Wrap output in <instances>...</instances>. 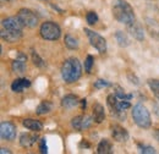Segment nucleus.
Listing matches in <instances>:
<instances>
[{"label":"nucleus","mask_w":159,"mask_h":154,"mask_svg":"<svg viewBox=\"0 0 159 154\" xmlns=\"http://www.w3.org/2000/svg\"><path fill=\"white\" fill-rule=\"evenodd\" d=\"M153 136H154V138L157 139L159 142V129H157V130H154V132H153Z\"/></svg>","instance_id":"obj_33"},{"label":"nucleus","mask_w":159,"mask_h":154,"mask_svg":"<svg viewBox=\"0 0 159 154\" xmlns=\"http://www.w3.org/2000/svg\"><path fill=\"white\" fill-rule=\"evenodd\" d=\"M115 39H116L118 44L122 48H126V47L130 45V39L127 37V34L122 31H116L115 32Z\"/></svg>","instance_id":"obj_21"},{"label":"nucleus","mask_w":159,"mask_h":154,"mask_svg":"<svg viewBox=\"0 0 159 154\" xmlns=\"http://www.w3.org/2000/svg\"><path fill=\"white\" fill-rule=\"evenodd\" d=\"M94 122V119L91 117V116L87 115H81V116H76L71 120V126L77 130V131H81V130H87L89 129Z\"/></svg>","instance_id":"obj_8"},{"label":"nucleus","mask_w":159,"mask_h":154,"mask_svg":"<svg viewBox=\"0 0 159 154\" xmlns=\"http://www.w3.org/2000/svg\"><path fill=\"white\" fill-rule=\"evenodd\" d=\"M111 12H113L114 19L126 26L136 21L135 11L126 0H114L113 6H111Z\"/></svg>","instance_id":"obj_1"},{"label":"nucleus","mask_w":159,"mask_h":154,"mask_svg":"<svg viewBox=\"0 0 159 154\" xmlns=\"http://www.w3.org/2000/svg\"><path fill=\"white\" fill-rule=\"evenodd\" d=\"M93 62H94V59L92 55H87V58L84 60V71L86 72H91V70H92V66H93Z\"/></svg>","instance_id":"obj_29"},{"label":"nucleus","mask_w":159,"mask_h":154,"mask_svg":"<svg viewBox=\"0 0 159 154\" xmlns=\"http://www.w3.org/2000/svg\"><path fill=\"white\" fill-rule=\"evenodd\" d=\"M31 57H32V61H33V64H34L37 67H40V69H43V67L45 66V62H44V60L40 58L39 54H38L36 50H33V49H32Z\"/></svg>","instance_id":"obj_26"},{"label":"nucleus","mask_w":159,"mask_h":154,"mask_svg":"<svg viewBox=\"0 0 159 154\" xmlns=\"http://www.w3.org/2000/svg\"><path fill=\"white\" fill-rule=\"evenodd\" d=\"M86 21H87V23L88 25H94L97 21H98V15H97V12H94V11H89L87 15H86Z\"/></svg>","instance_id":"obj_28"},{"label":"nucleus","mask_w":159,"mask_h":154,"mask_svg":"<svg viewBox=\"0 0 159 154\" xmlns=\"http://www.w3.org/2000/svg\"><path fill=\"white\" fill-rule=\"evenodd\" d=\"M132 119L135 124L141 129H149L152 125V119L148 109L143 104H136L132 108Z\"/></svg>","instance_id":"obj_3"},{"label":"nucleus","mask_w":159,"mask_h":154,"mask_svg":"<svg viewBox=\"0 0 159 154\" xmlns=\"http://www.w3.org/2000/svg\"><path fill=\"white\" fill-rule=\"evenodd\" d=\"M4 1H5V0H4ZM6 1H12V0H6Z\"/></svg>","instance_id":"obj_37"},{"label":"nucleus","mask_w":159,"mask_h":154,"mask_svg":"<svg viewBox=\"0 0 159 154\" xmlns=\"http://www.w3.org/2000/svg\"><path fill=\"white\" fill-rule=\"evenodd\" d=\"M93 119L97 124H102L105 119V111H104V106L99 103H94L93 104Z\"/></svg>","instance_id":"obj_18"},{"label":"nucleus","mask_w":159,"mask_h":154,"mask_svg":"<svg viewBox=\"0 0 159 154\" xmlns=\"http://www.w3.org/2000/svg\"><path fill=\"white\" fill-rule=\"evenodd\" d=\"M39 151H40V153H43V154L48 153V148H47V139H45V138H40Z\"/></svg>","instance_id":"obj_31"},{"label":"nucleus","mask_w":159,"mask_h":154,"mask_svg":"<svg viewBox=\"0 0 159 154\" xmlns=\"http://www.w3.org/2000/svg\"><path fill=\"white\" fill-rule=\"evenodd\" d=\"M137 148H139V153H143V154H154V153H157L156 148H154V147H152V146H147V144L139 143V144H137Z\"/></svg>","instance_id":"obj_27"},{"label":"nucleus","mask_w":159,"mask_h":154,"mask_svg":"<svg viewBox=\"0 0 159 154\" xmlns=\"http://www.w3.org/2000/svg\"><path fill=\"white\" fill-rule=\"evenodd\" d=\"M79 98L76 96H74V94H67V96H65L62 99H61V105H62V108H65V109H72V108H75V106H77L80 104Z\"/></svg>","instance_id":"obj_17"},{"label":"nucleus","mask_w":159,"mask_h":154,"mask_svg":"<svg viewBox=\"0 0 159 154\" xmlns=\"http://www.w3.org/2000/svg\"><path fill=\"white\" fill-rule=\"evenodd\" d=\"M127 78H129V81H130L131 83H134V84H136V86H139V77L136 76V75H134L132 72H129V74H127Z\"/></svg>","instance_id":"obj_32"},{"label":"nucleus","mask_w":159,"mask_h":154,"mask_svg":"<svg viewBox=\"0 0 159 154\" xmlns=\"http://www.w3.org/2000/svg\"><path fill=\"white\" fill-rule=\"evenodd\" d=\"M80 147H86V148H88V147H89V144H88L87 142H82V143L80 144Z\"/></svg>","instance_id":"obj_36"},{"label":"nucleus","mask_w":159,"mask_h":154,"mask_svg":"<svg viewBox=\"0 0 159 154\" xmlns=\"http://www.w3.org/2000/svg\"><path fill=\"white\" fill-rule=\"evenodd\" d=\"M109 86H111V84H110V82H108L107 79H97V81L94 82V88H97V89L107 88V87H109Z\"/></svg>","instance_id":"obj_30"},{"label":"nucleus","mask_w":159,"mask_h":154,"mask_svg":"<svg viewBox=\"0 0 159 154\" xmlns=\"http://www.w3.org/2000/svg\"><path fill=\"white\" fill-rule=\"evenodd\" d=\"M1 38L7 43H15L22 38V31L1 28Z\"/></svg>","instance_id":"obj_11"},{"label":"nucleus","mask_w":159,"mask_h":154,"mask_svg":"<svg viewBox=\"0 0 159 154\" xmlns=\"http://www.w3.org/2000/svg\"><path fill=\"white\" fill-rule=\"evenodd\" d=\"M111 136L116 142H126L129 139V132L126 131V129L121 127L119 125L111 126Z\"/></svg>","instance_id":"obj_13"},{"label":"nucleus","mask_w":159,"mask_h":154,"mask_svg":"<svg viewBox=\"0 0 159 154\" xmlns=\"http://www.w3.org/2000/svg\"><path fill=\"white\" fill-rule=\"evenodd\" d=\"M147 83H148V87L152 91V93L159 100V79L158 78H149L147 81Z\"/></svg>","instance_id":"obj_24"},{"label":"nucleus","mask_w":159,"mask_h":154,"mask_svg":"<svg viewBox=\"0 0 159 154\" xmlns=\"http://www.w3.org/2000/svg\"><path fill=\"white\" fill-rule=\"evenodd\" d=\"M83 31H84V33L87 34L91 45H92L94 49H97L100 54H104V53L107 52V40L103 38L99 33H97V32H94V31H92V29H89V28H84Z\"/></svg>","instance_id":"obj_5"},{"label":"nucleus","mask_w":159,"mask_h":154,"mask_svg":"<svg viewBox=\"0 0 159 154\" xmlns=\"http://www.w3.org/2000/svg\"><path fill=\"white\" fill-rule=\"evenodd\" d=\"M31 86V81L28 78H17L11 83V89L15 93H22L25 88H28Z\"/></svg>","instance_id":"obj_15"},{"label":"nucleus","mask_w":159,"mask_h":154,"mask_svg":"<svg viewBox=\"0 0 159 154\" xmlns=\"http://www.w3.org/2000/svg\"><path fill=\"white\" fill-rule=\"evenodd\" d=\"M0 153H1V154H5V153H11V151H10V149H7V148H4V147H2V148H1V149H0Z\"/></svg>","instance_id":"obj_34"},{"label":"nucleus","mask_w":159,"mask_h":154,"mask_svg":"<svg viewBox=\"0 0 159 154\" xmlns=\"http://www.w3.org/2000/svg\"><path fill=\"white\" fill-rule=\"evenodd\" d=\"M37 139H38V136L36 135V132L34 134H22L20 136V144L21 147L27 148V147L33 146L37 142Z\"/></svg>","instance_id":"obj_16"},{"label":"nucleus","mask_w":159,"mask_h":154,"mask_svg":"<svg viewBox=\"0 0 159 154\" xmlns=\"http://www.w3.org/2000/svg\"><path fill=\"white\" fill-rule=\"evenodd\" d=\"M1 27L2 28H7V29H17L22 31V28L25 27V25L22 23V21L19 19V16H12V17H7L1 21Z\"/></svg>","instance_id":"obj_12"},{"label":"nucleus","mask_w":159,"mask_h":154,"mask_svg":"<svg viewBox=\"0 0 159 154\" xmlns=\"http://www.w3.org/2000/svg\"><path fill=\"white\" fill-rule=\"evenodd\" d=\"M114 94L122 100H130L132 98V94H126L125 91L120 86H114Z\"/></svg>","instance_id":"obj_25"},{"label":"nucleus","mask_w":159,"mask_h":154,"mask_svg":"<svg viewBox=\"0 0 159 154\" xmlns=\"http://www.w3.org/2000/svg\"><path fill=\"white\" fill-rule=\"evenodd\" d=\"M17 135V129L16 125L12 124L11 121H2L0 124V136L2 139L6 141H14Z\"/></svg>","instance_id":"obj_6"},{"label":"nucleus","mask_w":159,"mask_h":154,"mask_svg":"<svg viewBox=\"0 0 159 154\" xmlns=\"http://www.w3.org/2000/svg\"><path fill=\"white\" fill-rule=\"evenodd\" d=\"M22 125L26 129H28L31 131H34V132H39V131H42V129H43L42 122L38 121V120H34V119H25L22 121Z\"/></svg>","instance_id":"obj_19"},{"label":"nucleus","mask_w":159,"mask_h":154,"mask_svg":"<svg viewBox=\"0 0 159 154\" xmlns=\"http://www.w3.org/2000/svg\"><path fill=\"white\" fill-rule=\"evenodd\" d=\"M26 60H27L26 55L22 54L20 52V53H19V57L11 62V69H12V71H14L15 74H17V75L25 74V71H26V69H27Z\"/></svg>","instance_id":"obj_10"},{"label":"nucleus","mask_w":159,"mask_h":154,"mask_svg":"<svg viewBox=\"0 0 159 154\" xmlns=\"http://www.w3.org/2000/svg\"><path fill=\"white\" fill-rule=\"evenodd\" d=\"M80 104H81V106L84 109V108H86V99H82V100L80 102Z\"/></svg>","instance_id":"obj_35"},{"label":"nucleus","mask_w":159,"mask_h":154,"mask_svg":"<svg viewBox=\"0 0 159 154\" xmlns=\"http://www.w3.org/2000/svg\"><path fill=\"white\" fill-rule=\"evenodd\" d=\"M107 102H108V106H109V109L111 110V114H113V115L116 116V117H119V119H121V120L126 117V115H125V110H121L119 106L120 99L115 96V94H110V96H108Z\"/></svg>","instance_id":"obj_9"},{"label":"nucleus","mask_w":159,"mask_h":154,"mask_svg":"<svg viewBox=\"0 0 159 154\" xmlns=\"http://www.w3.org/2000/svg\"><path fill=\"white\" fill-rule=\"evenodd\" d=\"M19 19L22 21V23L26 26V27H30V28H33L38 25V17L37 15L30 10V9H21L17 14Z\"/></svg>","instance_id":"obj_7"},{"label":"nucleus","mask_w":159,"mask_h":154,"mask_svg":"<svg viewBox=\"0 0 159 154\" xmlns=\"http://www.w3.org/2000/svg\"><path fill=\"white\" fill-rule=\"evenodd\" d=\"M39 33L42 38L45 40H58L61 36V29L59 25L53 21H47L42 23L39 28Z\"/></svg>","instance_id":"obj_4"},{"label":"nucleus","mask_w":159,"mask_h":154,"mask_svg":"<svg viewBox=\"0 0 159 154\" xmlns=\"http://www.w3.org/2000/svg\"><path fill=\"white\" fill-rule=\"evenodd\" d=\"M82 75V65L79 59H66L61 66V77L66 83H74L79 81Z\"/></svg>","instance_id":"obj_2"},{"label":"nucleus","mask_w":159,"mask_h":154,"mask_svg":"<svg viewBox=\"0 0 159 154\" xmlns=\"http://www.w3.org/2000/svg\"><path fill=\"white\" fill-rule=\"evenodd\" d=\"M52 108H53V104L50 102H48V100H44L37 106L36 113L38 115H44V114H48L49 111H52Z\"/></svg>","instance_id":"obj_22"},{"label":"nucleus","mask_w":159,"mask_h":154,"mask_svg":"<svg viewBox=\"0 0 159 154\" xmlns=\"http://www.w3.org/2000/svg\"><path fill=\"white\" fill-rule=\"evenodd\" d=\"M127 29L130 32V34L134 37L135 39H137L139 42H142L144 39V32H143V28L141 26V23H139L137 21L132 22L131 25L127 26Z\"/></svg>","instance_id":"obj_14"},{"label":"nucleus","mask_w":159,"mask_h":154,"mask_svg":"<svg viewBox=\"0 0 159 154\" xmlns=\"http://www.w3.org/2000/svg\"><path fill=\"white\" fill-rule=\"evenodd\" d=\"M64 43H65V45H66L69 49H71V50H75V49L79 48V39L76 38V37H74V36H71V34H66V36H65Z\"/></svg>","instance_id":"obj_23"},{"label":"nucleus","mask_w":159,"mask_h":154,"mask_svg":"<svg viewBox=\"0 0 159 154\" xmlns=\"http://www.w3.org/2000/svg\"><path fill=\"white\" fill-rule=\"evenodd\" d=\"M98 154H111L113 153V146L109 139H102L97 147Z\"/></svg>","instance_id":"obj_20"}]
</instances>
